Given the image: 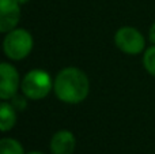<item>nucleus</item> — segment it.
<instances>
[{
    "instance_id": "f257e3e1",
    "label": "nucleus",
    "mask_w": 155,
    "mask_h": 154,
    "mask_svg": "<svg viewBox=\"0 0 155 154\" xmlns=\"http://www.w3.org/2000/svg\"><path fill=\"white\" fill-rule=\"evenodd\" d=\"M54 93L67 104H79L88 94V79L83 71L75 67H70L63 70L54 79Z\"/></svg>"
},
{
    "instance_id": "f03ea898",
    "label": "nucleus",
    "mask_w": 155,
    "mask_h": 154,
    "mask_svg": "<svg viewBox=\"0 0 155 154\" xmlns=\"http://www.w3.org/2000/svg\"><path fill=\"white\" fill-rule=\"evenodd\" d=\"M4 52L10 59L21 60L26 57L33 49V38L30 33L25 29L11 30L3 42Z\"/></svg>"
},
{
    "instance_id": "7ed1b4c3",
    "label": "nucleus",
    "mask_w": 155,
    "mask_h": 154,
    "mask_svg": "<svg viewBox=\"0 0 155 154\" xmlns=\"http://www.w3.org/2000/svg\"><path fill=\"white\" fill-rule=\"evenodd\" d=\"M53 87L48 72L42 70H33L22 81V92L27 98L41 100L46 97Z\"/></svg>"
},
{
    "instance_id": "20e7f679",
    "label": "nucleus",
    "mask_w": 155,
    "mask_h": 154,
    "mask_svg": "<svg viewBox=\"0 0 155 154\" xmlns=\"http://www.w3.org/2000/svg\"><path fill=\"white\" fill-rule=\"evenodd\" d=\"M118 49L128 55H137L144 48V38L134 27H121L114 35Z\"/></svg>"
},
{
    "instance_id": "39448f33",
    "label": "nucleus",
    "mask_w": 155,
    "mask_h": 154,
    "mask_svg": "<svg viewBox=\"0 0 155 154\" xmlns=\"http://www.w3.org/2000/svg\"><path fill=\"white\" fill-rule=\"evenodd\" d=\"M0 97L3 100L12 98L19 87L18 71L8 63L0 64Z\"/></svg>"
},
{
    "instance_id": "423d86ee",
    "label": "nucleus",
    "mask_w": 155,
    "mask_h": 154,
    "mask_svg": "<svg viewBox=\"0 0 155 154\" xmlns=\"http://www.w3.org/2000/svg\"><path fill=\"white\" fill-rule=\"evenodd\" d=\"M21 18L19 3L16 0H0V30L11 32Z\"/></svg>"
},
{
    "instance_id": "0eeeda50",
    "label": "nucleus",
    "mask_w": 155,
    "mask_h": 154,
    "mask_svg": "<svg viewBox=\"0 0 155 154\" xmlns=\"http://www.w3.org/2000/svg\"><path fill=\"white\" fill-rule=\"evenodd\" d=\"M76 146V139L70 131H59L53 135L51 141L52 154H74Z\"/></svg>"
},
{
    "instance_id": "6e6552de",
    "label": "nucleus",
    "mask_w": 155,
    "mask_h": 154,
    "mask_svg": "<svg viewBox=\"0 0 155 154\" xmlns=\"http://www.w3.org/2000/svg\"><path fill=\"white\" fill-rule=\"evenodd\" d=\"M16 122V113L12 105L7 102L0 104V128L2 131H7L14 127Z\"/></svg>"
},
{
    "instance_id": "1a4fd4ad",
    "label": "nucleus",
    "mask_w": 155,
    "mask_h": 154,
    "mask_svg": "<svg viewBox=\"0 0 155 154\" xmlns=\"http://www.w3.org/2000/svg\"><path fill=\"white\" fill-rule=\"evenodd\" d=\"M0 154H25V152L18 141L4 138L0 141Z\"/></svg>"
},
{
    "instance_id": "9d476101",
    "label": "nucleus",
    "mask_w": 155,
    "mask_h": 154,
    "mask_svg": "<svg viewBox=\"0 0 155 154\" xmlns=\"http://www.w3.org/2000/svg\"><path fill=\"white\" fill-rule=\"evenodd\" d=\"M144 67L151 75L155 76V46H151L146 51L144 57H143Z\"/></svg>"
},
{
    "instance_id": "9b49d317",
    "label": "nucleus",
    "mask_w": 155,
    "mask_h": 154,
    "mask_svg": "<svg viewBox=\"0 0 155 154\" xmlns=\"http://www.w3.org/2000/svg\"><path fill=\"white\" fill-rule=\"evenodd\" d=\"M148 37H150V41H151V42L155 44V23L150 27V34H148Z\"/></svg>"
},
{
    "instance_id": "f8f14e48",
    "label": "nucleus",
    "mask_w": 155,
    "mask_h": 154,
    "mask_svg": "<svg viewBox=\"0 0 155 154\" xmlns=\"http://www.w3.org/2000/svg\"><path fill=\"white\" fill-rule=\"evenodd\" d=\"M16 2H18L19 4H26V3L29 2V0H16Z\"/></svg>"
},
{
    "instance_id": "ddd939ff",
    "label": "nucleus",
    "mask_w": 155,
    "mask_h": 154,
    "mask_svg": "<svg viewBox=\"0 0 155 154\" xmlns=\"http://www.w3.org/2000/svg\"><path fill=\"white\" fill-rule=\"evenodd\" d=\"M27 154H42V153H40V152H30V153H27Z\"/></svg>"
}]
</instances>
